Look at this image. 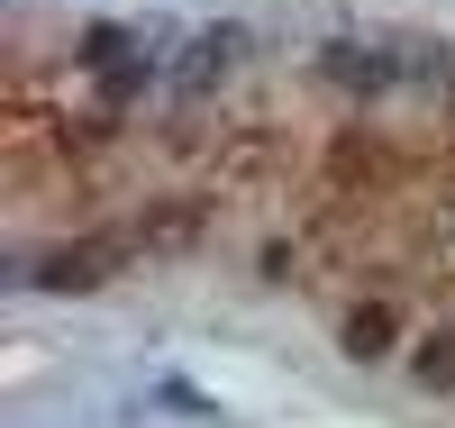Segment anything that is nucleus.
Listing matches in <instances>:
<instances>
[{
    "label": "nucleus",
    "instance_id": "2",
    "mask_svg": "<svg viewBox=\"0 0 455 428\" xmlns=\"http://www.w3.org/2000/svg\"><path fill=\"white\" fill-rule=\"evenodd\" d=\"M347 346H355V356H383V346H392V310H355V319H347Z\"/></svg>",
    "mask_w": 455,
    "mask_h": 428
},
{
    "label": "nucleus",
    "instance_id": "1",
    "mask_svg": "<svg viewBox=\"0 0 455 428\" xmlns=\"http://www.w3.org/2000/svg\"><path fill=\"white\" fill-rule=\"evenodd\" d=\"M410 374H419L428 392H455V337H428V346H419V365H410Z\"/></svg>",
    "mask_w": 455,
    "mask_h": 428
}]
</instances>
